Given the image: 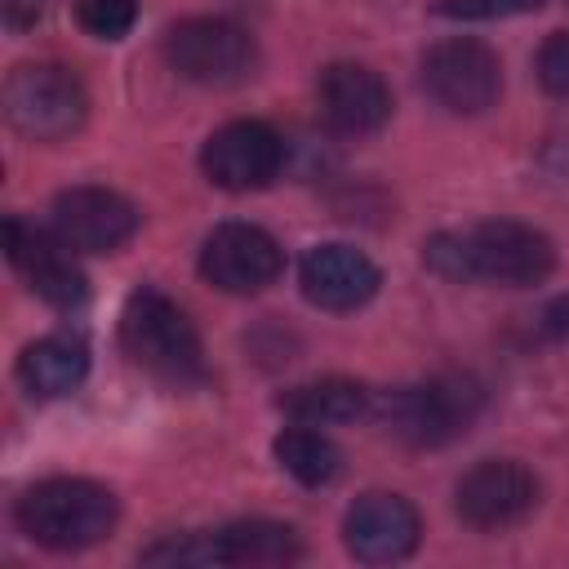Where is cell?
<instances>
[{
  "label": "cell",
  "instance_id": "obj_1",
  "mask_svg": "<svg viewBox=\"0 0 569 569\" xmlns=\"http://www.w3.org/2000/svg\"><path fill=\"white\" fill-rule=\"evenodd\" d=\"M427 271L453 284H498L529 289L556 267V244L547 231L516 218H485L467 231H436L422 244Z\"/></svg>",
  "mask_w": 569,
  "mask_h": 569
},
{
  "label": "cell",
  "instance_id": "obj_2",
  "mask_svg": "<svg viewBox=\"0 0 569 569\" xmlns=\"http://www.w3.org/2000/svg\"><path fill=\"white\" fill-rule=\"evenodd\" d=\"M120 347L124 356L169 387L204 382V347L187 311L156 284H138L120 307Z\"/></svg>",
  "mask_w": 569,
  "mask_h": 569
},
{
  "label": "cell",
  "instance_id": "obj_3",
  "mask_svg": "<svg viewBox=\"0 0 569 569\" xmlns=\"http://www.w3.org/2000/svg\"><path fill=\"white\" fill-rule=\"evenodd\" d=\"M18 529L49 551H84L93 542H102L116 520H120V502L107 485L84 480V476H53L31 485L18 507H13Z\"/></svg>",
  "mask_w": 569,
  "mask_h": 569
},
{
  "label": "cell",
  "instance_id": "obj_4",
  "mask_svg": "<svg viewBox=\"0 0 569 569\" xmlns=\"http://www.w3.org/2000/svg\"><path fill=\"white\" fill-rule=\"evenodd\" d=\"M485 409V391L467 373H440L413 387L373 391V413L387 436L405 440L409 449H440L458 440Z\"/></svg>",
  "mask_w": 569,
  "mask_h": 569
},
{
  "label": "cell",
  "instance_id": "obj_5",
  "mask_svg": "<svg viewBox=\"0 0 569 569\" xmlns=\"http://www.w3.org/2000/svg\"><path fill=\"white\" fill-rule=\"evenodd\" d=\"M302 556V538L293 525L280 520H236L213 533H173L151 542L138 560L147 565H236V569H262V565H293Z\"/></svg>",
  "mask_w": 569,
  "mask_h": 569
},
{
  "label": "cell",
  "instance_id": "obj_6",
  "mask_svg": "<svg viewBox=\"0 0 569 569\" xmlns=\"http://www.w3.org/2000/svg\"><path fill=\"white\" fill-rule=\"evenodd\" d=\"M89 116V93L71 67L22 62L4 80V120L31 142H62Z\"/></svg>",
  "mask_w": 569,
  "mask_h": 569
},
{
  "label": "cell",
  "instance_id": "obj_7",
  "mask_svg": "<svg viewBox=\"0 0 569 569\" xmlns=\"http://www.w3.org/2000/svg\"><path fill=\"white\" fill-rule=\"evenodd\" d=\"M164 58L182 80L222 89L240 84L253 71L258 49L253 36L227 18H182L164 36Z\"/></svg>",
  "mask_w": 569,
  "mask_h": 569
},
{
  "label": "cell",
  "instance_id": "obj_8",
  "mask_svg": "<svg viewBox=\"0 0 569 569\" xmlns=\"http://www.w3.org/2000/svg\"><path fill=\"white\" fill-rule=\"evenodd\" d=\"M422 89L453 116H480L502 98V62L476 36H449L422 53Z\"/></svg>",
  "mask_w": 569,
  "mask_h": 569
},
{
  "label": "cell",
  "instance_id": "obj_9",
  "mask_svg": "<svg viewBox=\"0 0 569 569\" xmlns=\"http://www.w3.org/2000/svg\"><path fill=\"white\" fill-rule=\"evenodd\" d=\"M538 498H542V485L525 462H516V458H480L471 471H462V480L453 489V511L471 529L498 533V529H511V525L529 520Z\"/></svg>",
  "mask_w": 569,
  "mask_h": 569
},
{
  "label": "cell",
  "instance_id": "obj_10",
  "mask_svg": "<svg viewBox=\"0 0 569 569\" xmlns=\"http://www.w3.org/2000/svg\"><path fill=\"white\" fill-rule=\"evenodd\" d=\"M284 164V142L271 124L262 120H231L204 138L200 169L213 187L222 191H262L280 178Z\"/></svg>",
  "mask_w": 569,
  "mask_h": 569
},
{
  "label": "cell",
  "instance_id": "obj_11",
  "mask_svg": "<svg viewBox=\"0 0 569 569\" xmlns=\"http://www.w3.org/2000/svg\"><path fill=\"white\" fill-rule=\"evenodd\" d=\"M284 271V249L253 222H222L200 244V276L222 293H262Z\"/></svg>",
  "mask_w": 569,
  "mask_h": 569
},
{
  "label": "cell",
  "instance_id": "obj_12",
  "mask_svg": "<svg viewBox=\"0 0 569 569\" xmlns=\"http://www.w3.org/2000/svg\"><path fill=\"white\" fill-rule=\"evenodd\" d=\"M4 253L40 302H49L58 311H71L89 298V280L71 258L76 249H67L58 240V231H40L22 218H9L4 222Z\"/></svg>",
  "mask_w": 569,
  "mask_h": 569
},
{
  "label": "cell",
  "instance_id": "obj_13",
  "mask_svg": "<svg viewBox=\"0 0 569 569\" xmlns=\"http://www.w3.org/2000/svg\"><path fill=\"white\" fill-rule=\"evenodd\" d=\"M138 209L111 187H67L53 200V231L76 253H116L138 231Z\"/></svg>",
  "mask_w": 569,
  "mask_h": 569
},
{
  "label": "cell",
  "instance_id": "obj_14",
  "mask_svg": "<svg viewBox=\"0 0 569 569\" xmlns=\"http://www.w3.org/2000/svg\"><path fill=\"white\" fill-rule=\"evenodd\" d=\"M422 516L400 493H365L342 516V542L360 565H396L418 551Z\"/></svg>",
  "mask_w": 569,
  "mask_h": 569
},
{
  "label": "cell",
  "instance_id": "obj_15",
  "mask_svg": "<svg viewBox=\"0 0 569 569\" xmlns=\"http://www.w3.org/2000/svg\"><path fill=\"white\" fill-rule=\"evenodd\" d=\"M316 107L333 133L360 138V133H378L391 120V89L373 67L333 62L316 80Z\"/></svg>",
  "mask_w": 569,
  "mask_h": 569
},
{
  "label": "cell",
  "instance_id": "obj_16",
  "mask_svg": "<svg viewBox=\"0 0 569 569\" xmlns=\"http://www.w3.org/2000/svg\"><path fill=\"white\" fill-rule=\"evenodd\" d=\"M298 284H302L307 302L320 311H356L378 293L382 276H378L373 258L351 244H316L302 253Z\"/></svg>",
  "mask_w": 569,
  "mask_h": 569
},
{
  "label": "cell",
  "instance_id": "obj_17",
  "mask_svg": "<svg viewBox=\"0 0 569 569\" xmlns=\"http://www.w3.org/2000/svg\"><path fill=\"white\" fill-rule=\"evenodd\" d=\"M84 373H89V347L67 333H49L18 356V382L36 400L71 396L84 382Z\"/></svg>",
  "mask_w": 569,
  "mask_h": 569
},
{
  "label": "cell",
  "instance_id": "obj_18",
  "mask_svg": "<svg viewBox=\"0 0 569 569\" xmlns=\"http://www.w3.org/2000/svg\"><path fill=\"white\" fill-rule=\"evenodd\" d=\"M280 409L293 422L307 427H338V422H360L373 413V391L351 378H316L302 387H289L280 396Z\"/></svg>",
  "mask_w": 569,
  "mask_h": 569
},
{
  "label": "cell",
  "instance_id": "obj_19",
  "mask_svg": "<svg viewBox=\"0 0 569 569\" xmlns=\"http://www.w3.org/2000/svg\"><path fill=\"white\" fill-rule=\"evenodd\" d=\"M271 453H276V462H280L298 485H307V489H325V485L338 480V471H342V449H338L325 431H316V427H307V422L284 427V431L276 436Z\"/></svg>",
  "mask_w": 569,
  "mask_h": 569
},
{
  "label": "cell",
  "instance_id": "obj_20",
  "mask_svg": "<svg viewBox=\"0 0 569 569\" xmlns=\"http://www.w3.org/2000/svg\"><path fill=\"white\" fill-rule=\"evenodd\" d=\"M76 22L93 40H120L138 22V0H76Z\"/></svg>",
  "mask_w": 569,
  "mask_h": 569
},
{
  "label": "cell",
  "instance_id": "obj_21",
  "mask_svg": "<svg viewBox=\"0 0 569 569\" xmlns=\"http://www.w3.org/2000/svg\"><path fill=\"white\" fill-rule=\"evenodd\" d=\"M538 80L551 98H565L569 102V31H556L542 40L538 49Z\"/></svg>",
  "mask_w": 569,
  "mask_h": 569
},
{
  "label": "cell",
  "instance_id": "obj_22",
  "mask_svg": "<svg viewBox=\"0 0 569 569\" xmlns=\"http://www.w3.org/2000/svg\"><path fill=\"white\" fill-rule=\"evenodd\" d=\"M547 0H445L436 13L445 18H462V22H489V18H516V13H533Z\"/></svg>",
  "mask_w": 569,
  "mask_h": 569
},
{
  "label": "cell",
  "instance_id": "obj_23",
  "mask_svg": "<svg viewBox=\"0 0 569 569\" xmlns=\"http://www.w3.org/2000/svg\"><path fill=\"white\" fill-rule=\"evenodd\" d=\"M40 13H44V0H0V18H4L9 31H27V27H36Z\"/></svg>",
  "mask_w": 569,
  "mask_h": 569
},
{
  "label": "cell",
  "instance_id": "obj_24",
  "mask_svg": "<svg viewBox=\"0 0 569 569\" xmlns=\"http://www.w3.org/2000/svg\"><path fill=\"white\" fill-rule=\"evenodd\" d=\"M542 329H547L551 338L569 342V293H560L556 302H547V311H542Z\"/></svg>",
  "mask_w": 569,
  "mask_h": 569
}]
</instances>
